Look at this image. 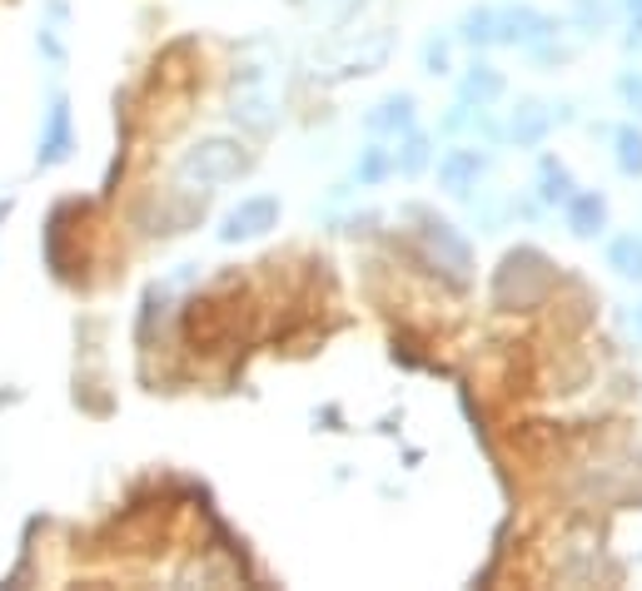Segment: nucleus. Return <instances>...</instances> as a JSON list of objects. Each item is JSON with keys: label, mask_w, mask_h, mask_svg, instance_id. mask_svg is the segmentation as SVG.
<instances>
[{"label": "nucleus", "mask_w": 642, "mask_h": 591, "mask_svg": "<svg viewBox=\"0 0 642 591\" xmlns=\"http://www.w3.org/2000/svg\"><path fill=\"white\" fill-rule=\"evenodd\" d=\"M180 170H185L190 179H199V184H215V179H229V174H240V170H244V154H240V144L209 140V144H195V150L185 154V164H180Z\"/></svg>", "instance_id": "1"}, {"label": "nucleus", "mask_w": 642, "mask_h": 591, "mask_svg": "<svg viewBox=\"0 0 642 591\" xmlns=\"http://www.w3.org/2000/svg\"><path fill=\"white\" fill-rule=\"evenodd\" d=\"M66 154H70V109H66V100H55L50 129H45V140H41V164H60Z\"/></svg>", "instance_id": "3"}, {"label": "nucleus", "mask_w": 642, "mask_h": 591, "mask_svg": "<svg viewBox=\"0 0 642 591\" xmlns=\"http://www.w3.org/2000/svg\"><path fill=\"white\" fill-rule=\"evenodd\" d=\"M279 219V205L274 199H244L234 215L225 219V239H250V234H264V229Z\"/></svg>", "instance_id": "2"}, {"label": "nucleus", "mask_w": 642, "mask_h": 591, "mask_svg": "<svg viewBox=\"0 0 642 591\" xmlns=\"http://www.w3.org/2000/svg\"><path fill=\"white\" fill-rule=\"evenodd\" d=\"M573 224L583 229V234H593V224H603V205H598V199H583V205L573 209Z\"/></svg>", "instance_id": "4"}, {"label": "nucleus", "mask_w": 642, "mask_h": 591, "mask_svg": "<svg viewBox=\"0 0 642 591\" xmlns=\"http://www.w3.org/2000/svg\"><path fill=\"white\" fill-rule=\"evenodd\" d=\"M622 164H628V170H642V140H632V135H622Z\"/></svg>", "instance_id": "6"}, {"label": "nucleus", "mask_w": 642, "mask_h": 591, "mask_svg": "<svg viewBox=\"0 0 642 591\" xmlns=\"http://www.w3.org/2000/svg\"><path fill=\"white\" fill-rule=\"evenodd\" d=\"M618 264H622V274H642V244L638 239H622L618 244Z\"/></svg>", "instance_id": "5"}, {"label": "nucleus", "mask_w": 642, "mask_h": 591, "mask_svg": "<svg viewBox=\"0 0 642 591\" xmlns=\"http://www.w3.org/2000/svg\"><path fill=\"white\" fill-rule=\"evenodd\" d=\"M0 215H5V199H0Z\"/></svg>", "instance_id": "7"}]
</instances>
